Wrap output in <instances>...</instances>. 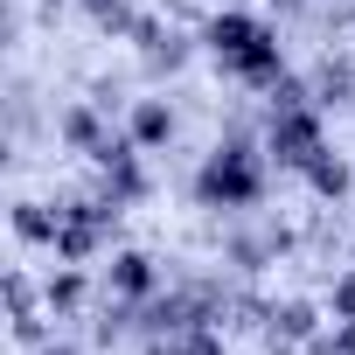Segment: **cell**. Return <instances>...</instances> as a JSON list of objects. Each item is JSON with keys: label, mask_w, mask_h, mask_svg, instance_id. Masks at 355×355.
<instances>
[{"label": "cell", "mask_w": 355, "mask_h": 355, "mask_svg": "<svg viewBox=\"0 0 355 355\" xmlns=\"http://www.w3.org/2000/svg\"><path fill=\"white\" fill-rule=\"evenodd\" d=\"M15 230H21V237H35V244H56V230H63V223H49L42 209H15Z\"/></svg>", "instance_id": "8992f818"}, {"label": "cell", "mask_w": 355, "mask_h": 355, "mask_svg": "<svg viewBox=\"0 0 355 355\" xmlns=\"http://www.w3.org/2000/svg\"><path fill=\"white\" fill-rule=\"evenodd\" d=\"M313 182H320L327 196H341V189H348V174H341V160H313Z\"/></svg>", "instance_id": "52a82bcc"}, {"label": "cell", "mask_w": 355, "mask_h": 355, "mask_svg": "<svg viewBox=\"0 0 355 355\" xmlns=\"http://www.w3.org/2000/svg\"><path fill=\"white\" fill-rule=\"evenodd\" d=\"M174 355H223V348H216L209 334H189V341H182V348H174Z\"/></svg>", "instance_id": "9c48e42d"}, {"label": "cell", "mask_w": 355, "mask_h": 355, "mask_svg": "<svg viewBox=\"0 0 355 355\" xmlns=\"http://www.w3.org/2000/svg\"><path fill=\"white\" fill-rule=\"evenodd\" d=\"M209 42H216V56H223L230 70H244V77H279V42H272L265 21H251V15H216V21H209Z\"/></svg>", "instance_id": "6da1fadb"}, {"label": "cell", "mask_w": 355, "mask_h": 355, "mask_svg": "<svg viewBox=\"0 0 355 355\" xmlns=\"http://www.w3.org/2000/svg\"><path fill=\"white\" fill-rule=\"evenodd\" d=\"M132 132L153 146V139H167L174 132V119H167V105H139V119H132Z\"/></svg>", "instance_id": "5b68a950"}, {"label": "cell", "mask_w": 355, "mask_h": 355, "mask_svg": "<svg viewBox=\"0 0 355 355\" xmlns=\"http://www.w3.org/2000/svg\"><path fill=\"white\" fill-rule=\"evenodd\" d=\"M49 355H70V348H49Z\"/></svg>", "instance_id": "30bf717a"}, {"label": "cell", "mask_w": 355, "mask_h": 355, "mask_svg": "<svg viewBox=\"0 0 355 355\" xmlns=\"http://www.w3.org/2000/svg\"><path fill=\"white\" fill-rule=\"evenodd\" d=\"M202 196L223 202V209H237V202L258 196V167L244 160V146H230V153H216V160L202 167Z\"/></svg>", "instance_id": "7a4b0ae2"}, {"label": "cell", "mask_w": 355, "mask_h": 355, "mask_svg": "<svg viewBox=\"0 0 355 355\" xmlns=\"http://www.w3.org/2000/svg\"><path fill=\"white\" fill-rule=\"evenodd\" d=\"M272 146H279L286 160H313V153H320V132H313V119H306L300 105H286V119H279Z\"/></svg>", "instance_id": "3957f363"}, {"label": "cell", "mask_w": 355, "mask_h": 355, "mask_svg": "<svg viewBox=\"0 0 355 355\" xmlns=\"http://www.w3.org/2000/svg\"><path fill=\"white\" fill-rule=\"evenodd\" d=\"M112 279H119V293H146V286H153V272H146V258H139V251H125V258L112 265Z\"/></svg>", "instance_id": "277c9868"}, {"label": "cell", "mask_w": 355, "mask_h": 355, "mask_svg": "<svg viewBox=\"0 0 355 355\" xmlns=\"http://www.w3.org/2000/svg\"><path fill=\"white\" fill-rule=\"evenodd\" d=\"M98 8H105V0H98Z\"/></svg>", "instance_id": "8fae6325"}, {"label": "cell", "mask_w": 355, "mask_h": 355, "mask_svg": "<svg viewBox=\"0 0 355 355\" xmlns=\"http://www.w3.org/2000/svg\"><path fill=\"white\" fill-rule=\"evenodd\" d=\"M77 293H84V279H56L49 286V306H77Z\"/></svg>", "instance_id": "ba28073f"}]
</instances>
